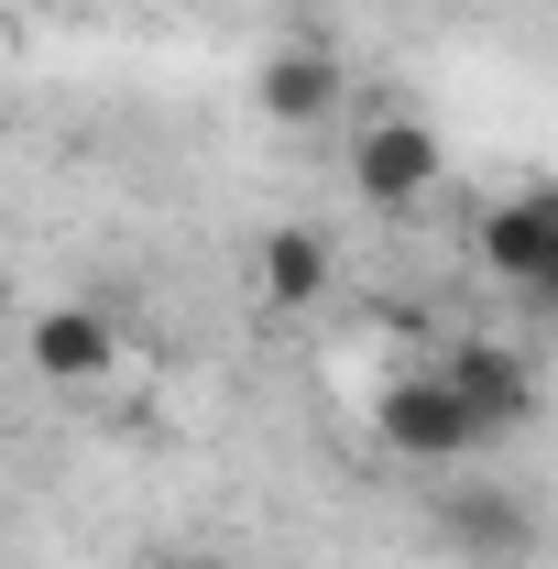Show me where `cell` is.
<instances>
[{
  "label": "cell",
  "instance_id": "obj_2",
  "mask_svg": "<svg viewBox=\"0 0 558 569\" xmlns=\"http://www.w3.org/2000/svg\"><path fill=\"white\" fill-rule=\"evenodd\" d=\"M438 176H449V153H438V132H427L417 110H372V121L350 132V187H361L372 209H427Z\"/></svg>",
  "mask_w": 558,
  "mask_h": 569
},
{
  "label": "cell",
  "instance_id": "obj_3",
  "mask_svg": "<svg viewBox=\"0 0 558 569\" xmlns=\"http://www.w3.org/2000/svg\"><path fill=\"white\" fill-rule=\"evenodd\" d=\"M471 252H482L492 284H515V296H548L558 284V198L548 187H515V198H492L482 230H471Z\"/></svg>",
  "mask_w": 558,
  "mask_h": 569
},
{
  "label": "cell",
  "instance_id": "obj_4",
  "mask_svg": "<svg viewBox=\"0 0 558 569\" xmlns=\"http://www.w3.org/2000/svg\"><path fill=\"white\" fill-rule=\"evenodd\" d=\"M438 372H449V395L482 417V438H515V427L537 417V361L515 351V340H460Z\"/></svg>",
  "mask_w": 558,
  "mask_h": 569
},
{
  "label": "cell",
  "instance_id": "obj_6",
  "mask_svg": "<svg viewBox=\"0 0 558 569\" xmlns=\"http://www.w3.org/2000/svg\"><path fill=\"white\" fill-rule=\"evenodd\" d=\"M252 99H263V121L275 132H318V121H340V99H350V77L340 56L307 33V44H285V56H263V77H252Z\"/></svg>",
  "mask_w": 558,
  "mask_h": 569
},
{
  "label": "cell",
  "instance_id": "obj_7",
  "mask_svg": "<svg viewBox=\"0 0 558 569\" xmlns=\"http://www.w3.org/2000/svg\"><path fill=\"white\" fill-rule=\"evenodd\" d=\"M33 372L67 383V395L110 383V372H121V318H110V307H44V318H33Z\"/></svg>",
  "mask_w": 558,
  "mask_h": 569
},
{
  "label": "cell",
  "instance_id": "obj_10",
  "mask_svg": "<svg viewBox=\"0 0 558 569\" xmlns=\"http://www.w3.org/2000/svg\"><path fill=\"white\" fill-rule=\"evenodd\" d=\"M515 569H526V559H515Z\"/></svg>",
  "mask_w": 558,
  "mask_h": 569
},
{
  "label": "cell",
  "instance_id": "obj_9",
  "mask_svg": "<svg viewBox=\"0 0 558 569\" xmlns=\"http://www.w3.org/2000/svg\"><path fill=\"white\" fill-rule=\"evenodd\" d=\"M165 569H230V559H209V548H176V559H165Z\"/></svg>",
  "mask_w": 558,
  "mask_h": 569
},
{
  "label": "cell",
  "instance_id": "obj_5",
  "mask_svg": "<svg viewBox=\"0 0 558 569\" xmlns=\"http://www.w3.org/2000/svg\"><path fill=\"white\" fill-rule=\"evenodd\" d=\"M438 526H449V537H460L482 569H515L526 548H537V503L504 493L482 460H471V482H449V493H438Z\"/></svg>",
  "mask_w": 558,
  "mask_h": 569
},
{
  "label": "cell",
  "instance_id": "obj_8",
  "mask_svg": "<svg viewBox=\"0 0 558 569\" xmlns=\"http://www.w3.org/2000/svg\"><path fill=\"white\" fill-rule=\"evenodd\" d=\"M329 284H340L329 230H275V241H263V296H275V307H318Z\"/></svg>",
  "mask_w": 558,
  "mask_h": 569
},
{
  "label": "cell",
  "instance_id": "obj_1",
  "mask_svg": "<svg viewBox=\"0 0 558 569\" xmlns=\"http://www.w3.org/2000/svg\"><path fill=\"white\" fill-rule=\"evenodd\" d=\"M372 449L406 460V471H471L492 438H482V417L449 395V372L427 361V372H395V383L372 395Z\"/></svg>",
  "mask_w": 558,
  "mask_h": 569
}]
</instances>
